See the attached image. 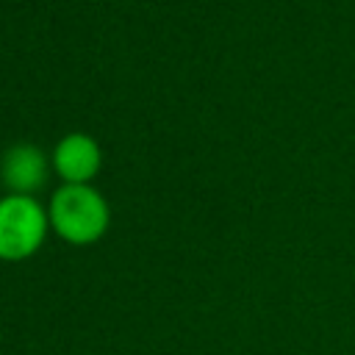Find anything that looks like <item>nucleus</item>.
Masks as SVG:
<instances>
[{"label":"nucleus","instance_id":"3","mask_svg":"<svg viewBox=\"0 0 355 355\" xmlns=\"http://www.w3.org/2000/svg\"><path fill=\"white\" fill-rule=\"evenodd\" d=\"M0 180L8 194L33 197L47 183V161L33 144H14L0 158Z\"/></svg>","mask_w":355,"mask_h":355},{"label":"nucleus","instance_id":"1","mask_svg":"<svg viewBox=\"0 0 355 355\" xmlns=\"http://www.w3.org/2000/svg\"><path fill=\"white\" fill-rule=\"evenodd\" d=\"M55 233L69 244H92L108 227L105 200L86 183H64L55 189L47 211Z\"/></svg>","mask_w":355,"mask_h":355},{"label":"nucleus","instance_id":"4","mask_svg":"<svg viewBox=\"0 0 355 355\" xmlns=\"http://www.w3.org/2000/svg\"><path fill=\"white\" fill-rule=\"evenodd\" d=\"M53 166L67 183H89L100 169V147L86 133H69L55 144Z\"/></svg>","mask_w":355,"mask_h":355},{"label":"nucleus","instance_id":"2","mask_svg":"<svg viewBox=\"0 0 355 355\" xmlns=\"http://www.w3.org/2000/svg\"><path fill=\"white\" fill-rule=\"evenodd\" d=\"M47 214L33 197L6 194L0 200V258L22 261L39 250L47 233Z\"/></svg>","mask_w":355,"mask_h":355}]
</instances>
